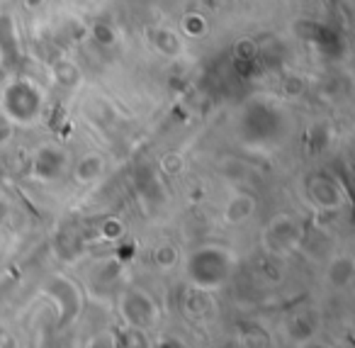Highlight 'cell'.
<instances>
[{
  "label": "cell",
  "mask_w": 355,
  "mask_h": 348,
  "mask_svg": "<svg viewBox=\"0 0 355 348\" xmlns=\"http://www.w3.org/2000/svg\"><path fill=\"white\" fill-rule=\"evenodd\" d=\"M253 210H256V200H253L251 195H236L229 200L227 210H224V217H227V222H232V224H239V222H246L248 217L253 215Z\"/></svg>",
  "instance_id": "obj_9"
},
{
  "label": "cell",
  "mask_w": 355,
  "mask_h": 348,
  "mask_svg": "<svg viewBox=\"0 0 355 348\" xmlns=\"http://www.w3.org/2000/svg\"><path fill=\"white\" fill-rule=\"evenodd\" d=\"M42 108H44V98L32 81L17 78L8 83L6 93H3V113L12 122L32 124L42 115Z\"/></svg>",
  "instance_id": "obj_2"
},
{
  "label": "cell",
  "mask_w": 355,
  "mask_h": 348,
  "mask_svg": "<svg viewBox=\"0 0 355 348\" xmlns=\"http://www.w3.org/2000/svg\"><path fill=\"white\" fill-rule=\"evenodd\" d=\"M64 171H66V154L59 147H54V144L42 147L35 154V158H32V173H35L37 181H44V183L59 181L64 176Z\"/></svg>",
  "instance_id": "obj_4"
},
{
  "label": "cell",
  "mask_w": 355,
  "mask_h": 348,
  "mask_svg": "<svg viewBox=\"0 0 355 348\" xmlns=\"http://www.w3.org/2000/svg\"><path fill=\"white\" fill-rule=\"evenodd\" d=\"M183 27H185V32H188V35L198 37V35H202V32H205V20L200 15H188V17H185V22H183Z\"/></svg>",
  "instance_id": "obj_13"
},
{
  "label": "cell",
  "mask_w": 355,
  "mask_h": 348,
  "mask_svg": "<svg viewBox=\"0 0 355 348\" xmlns=\"http://www.w3.org/2000/svg\"><path fill=\"white\" fill-rule=\"evenodd\" d=\"M353 280V260L348 256H340L329 265V283L334 288H348Z\"/></svg>",
  "instance_id": "obj_10"
},
{
  "label": "cell",
  "mask_w": 355,
  "mask_h": 348,
  "mask_svg": "<svg viewBox=\"0 0 355 348\" xmlns=\"http://www.w3.org/2000/svg\"><path fill=\"white\" fill-rule=\"evenodd\" d=\"M105 173V158L100 154H85L76 163V181L78 183H93Z\"/></svg>",
  "instance_id": "obj_8"
},
{
  "label": "cell",
  "mask_w": 355,
  "mask_h": 348,
  "mask_svg": "<svg viewBox=\"0 0 355 348\" xmlns=\"http://www.w3.org/2000/svg\"><path fill=\"white\" fill-rule=\"evenodd\" d=\"M309 197L314 205H319L321 210H338L343 202V192L340 185L329 176H314L309 183Z\"/></svg>",
  "instance_id": "obj_6"
},
{
  "label": "cell",
  "mask_w": 355,
  "mask_h": 348,
  "mask_svg": "<svg viewBox=\"0 0 355 348\" xmlns=\"http://www.w3.org/2000/svg\"><path fill=\"white\" fill-rule=\"evenodd\" d=\"M20 37H17L15 20L10 15H0V61L6 69H12L20 61Z\"/></svg>",
  "instance_id": "obj_7"
},
{
  "label": "cell",
  "mask_w": 355,
  "mask_h": 348,
  "mask_svg": "<svg viewBox=\"0 0 355 348\" xmlns=\"http://www.w3.org/2000/svg\"><path fill=\"white\" fill-rule=\"evenodd\" d=\"M0 192H3V181H0Z\"/></svg>",
  "instance_id": "obj_16"
},
{
  "label": "cell",
  "mask_w": 355,
  "mask_h": 348,
  "mask_svg": "<svg viewBox=\"0 0 355 348\" xmlns=\"http://www.w3.org/2000/svg\"><path fill=\"white\" fill-rule=\"evenodd\" d=\"M42 3H44V0H27V6L30 8H37V6H42Z\"/></svg>",
  "instance_id": "obj_15"
},
{
  "label": "cell",
  "mask_w": 355,
  "mask_h": 348,
  "mask_svg": "<svg viewBox=\"0 0 355 348\" xmlns=\"http://www.w3.org/2000/svg\"><path fill=\"white\" fill-rule=\"evenodd\" d=\"M236 260L222 246H200L185 260L188 280L198 290H217L224 288L227 280L234 275Z\"/></svg>",
  "instance_id": "obj_1"
},
{
  "label": "cell",
  "mask_w": 355,
  "mask_h": 348,
  "mask_svg": "<svg viewBox=\"0 0 355 348\" xmlns=\"http://www.w3.org/2000/svg\"><path fill=\"white\" fill-rule=\"evenodd\" d=\"M300 222H295L290 215H280L268 229V241L275 251H290L300 244Z\"/></svg>",
  "instance_id": "obj_5"
},
{
  "label": "cell",
  "mask_w": 355,
  "mask_h": 348,
  "mask_svg": "<svg viewBox=\"0 0 355 348\" xmlns=\"http://www.w3.org/2000/svg\"><path fill=\"white\" fill-rule=\"evenodd\" d=\"M119 312H122L124 322L132 329H148L153 326L158 317V307L151 297H148L144 290H127L122 295V304H119Z\"/></svg>",
  "instance_id": "obj_3"
},
{
  "label": "cell",
  "mask_w": 355,
  "mask_h": 348,
  "mask_svg": "<svg viewBox=\"0 0 355 348\" xmlns=\"http://www.w3.org/2000/svg\"><path fill=\"white\" fill-rule=\"evenodd\" d=\"M156 260L158 263H163L168 268V265L175 263V251L171 249V246H161V249L156 251Z\"/></svg>",
  "instance_id": "obj_14"
},
{
  "label": "cell",
  "mask_w": 355,
  "mask_h": 348,
  "mask_svg": "<svg viewBox=\"0 0 355 348\" xmlns=\"http://www.w3.org/2000/svg\"><path fill=\"white\" fill-rule=\"evenodd\" d=\"M156 47L163 51V54L175 56L178 51H180V40H178V37L173 35V32L161 30V32H158V37H156Z\"/></svg>",
  "instance_id": "obj_11"
},
{
  "label": "cell",
  "mask_w": 355,
  "mask_h": 348,
  "mask_svg": "<svg viewBox=\"0 0 355 348\" xmlns=\"http://www.w3.org/2000/svg\"><path fill=\"white\" fill-rule=\"evenodd\" d=\"M93 35L100 44H114V32L107 22H98V25L93 27Z\"/></svg>",
  "instance_id": "obj_12"
}]
</instances>
